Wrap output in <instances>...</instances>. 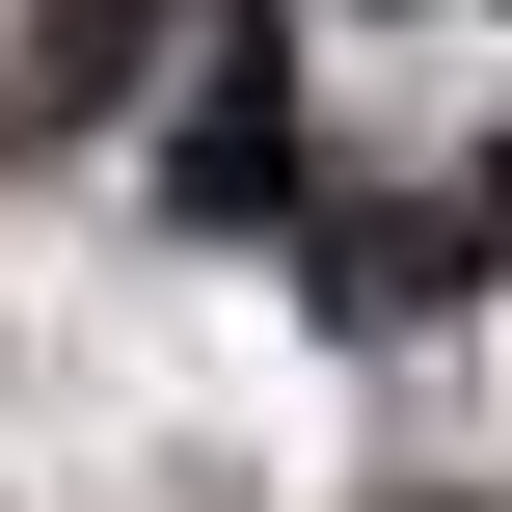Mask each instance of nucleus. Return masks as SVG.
<instances>
[{
  "mask_svg": "<svg viewBox=\"0 0 512 512\" xmlns=\"http://www.w3.org/2000/svg\"><path fill=\"white\" fill-rule=\"evenodd\" d=\"M270 189H297V81H270V27H243V54L189 81V135H162V216H189V243H243Z\"/></svg>",
  "mask_w": 512,
  "mask_h": 512,
  "instance_id": "f257e3e1",
  "label": "nucleus"
},
{
  "mask_svg": "<svg viewBox=\"0 0 512 512\" xmlns=\"http://www.w3.org/2000/svg\"><path fill=\"white\" fill-rule=\"evenodd\" d=\"M135 54H162V0H27V81H0V108H27V162H54V135H108V108H135Z\"/></svg>",
  "mask_w": 512,
  "mask_h": 512,
  "instance_id": "f03ea898",
  "label": "nucleus"
},
{
  "mask_svg": "<svg viewBox=\"0 0 512 512\" xmlns=\"http://www.w3.org/2000/svg\"><path fill=\"white\" fill-rule=\"evenodd\" d=\"M405 512H486V486H405Z\"/></svg>",
  "mask_w": 512,
  "mask_h": 512,
  "instance_id": "7ed1b4c3",
  "label": "nucleus"
}]
</instances>
